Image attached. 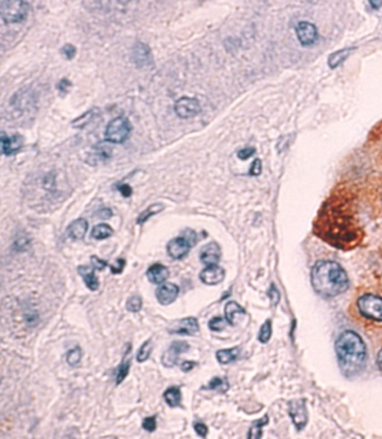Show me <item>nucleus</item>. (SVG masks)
Masks as SVG:
<instances>
[{"label": "nucleus", "instance_id": "obj_48", "mask_svg": "<svg viewBox=\"0 0 382 439\" xmlns=\"http://www.w3.org/2000/svg\"><path fill=\"white\" fill-rule=\"evenodd\" d=\"M269 296H270V298H271V300H273V303L275 304V305H277L278 300H279V294H278L277 289H276V288H275V286H271L270 290H269Z\"/></svg>", "mask_w": 382, "mask_h": 439}, {"label": "nucleus", "instance_id": "obj_10", "mask_svg": "<svg viewBox=\"0 0 382 439\" xmlns=\"http://www.w3.org/2000/svg\"><path fill=\"white\" fill-rule=\"evenodd\" d=\"M188 350H190V345H188L186 342L183 341L173 342L172 345L168 347L167 351H165L163 357H161V363H163V365L166 367L175 366L179 355L182 353H185V352H187Z\"/></svg>", "mask_w": 382, "mask_h": 439}, {"label": "nucleus", "instance_id": "obj_45", "mask_svg": "<svg viewBox=\"0 0 382 439\" xmlns=\"http://www.w3.org/2000/svg\"><path fill=\"white\" fill-rule=\"evenodd\" d=\"M71 86H72V83H71L68 78H62V80L57 83V89L60 90L61 93H68Z\"/></svg>", "mask_w": 382, "mask_h": 439}, {"label": "nucleus", "instance_id": "obj_11", "mask_svg": "<svg viewBox=\"0 0 382 439\" xmlns=\"http://www.w3.org/2000/svg\"><path fill=\"white\" fill-rule=\"evenodd\" d=\"M296 35L303 46H312L318 38L316 27L308 22H301L298 24L296 26Z\"/></svg>", "mask_w": 382, "mask_h": 439}, {"label": "nucleus", "instance_id": "obj_7", "mask_svg": "<svg viewBox=\"0 0 382 439\" xmlns=\"http://www.w3.org/2000/svg\"><path fill=\"white\" fill-rule=\"evenodd\" d=\"M174 110L180 119H190L198 116L202 108L198 99L183 97L176 101Z\"/></svg>", "mask_w": 382, "mask_h": 439}, {"label": "nucleus", "instance_id": "obj_43", "mask_svg": "<svg viewBox=\"0 0 382 439\" xmlns=\"http://www.w3.org/2000/svg\"><path fill=\"white\" fill-rule=\"evenodd\" d=\"M261 171H262L261 160L255 159L253 163V165H251L249 174H250L251 176H258V175H260V174H261Z\"/></svg>", "mask_w": 382, "mask_h": 439}, {"label": "nucleus", "instance_id": "obj_3", "mask_svg": "<svg viewBox=\"0 0 382 439\" xmlns=\"http://www.w3.org/2000/svg\"><path fill=\"white\" fill-rule=\"evenodd\" d=\"M335 350L342 372L348 377L360 372L367 357V350L359 335L352 331L343 332L338 336Z\"/></svg>", "mask_w": 382, "mask_h": 439}, {"label": "nucleus", "instance_id": "obj_14", "mask_svg": "<svg viewBox=\"0 0 382 439\" xmlns=\"http://www.w3.org/2000/svg\"><path fill=\"white\" fill-rule=\"evenodd\" d=\"M179 294V287L177 286L175 284H161V286H159L156 289V298L158 300V303L160 305L167 306L171 305L172 303H174L176 298L178 297Z\"/></svg>", "mask_w": 382, "mask_h": 439}, {"label": "nucleus", "instance_id": "obj_15", "mask_svg": "<svg viewBox=\"0 0 382 439\" xmlns=\"http://www.w3.org/2000/svg\"><path fill=\"white\" fill-rule=\"evenodd\" d=\"M226 278V271L222 267L218 266V264H213V266H206L205 269H203L200 274V280L203 284H208V286H215L220 283L223 282V279Z\"/></svg>", "mask_w": 382, "mask_h": 439}, {"label": "nucleus", "instance_id": "obj_36", "mask_svg": "<svg viewBox=\"0 0 382 439\" xmlns=\"http://www.w3.org/2000/svg\"><path fill=\"white\" fill-rule=\"evenodd\" d=\"M157 427V422H156V417H147L144 419L143 421V428L148 433H153L156 430Z\"/></svg>", "mask_w": 382, "mask_h": 439}, {"label": "nucleus", "instance_id": "obj_44", "mask_svg": "<svg viewBox=\"0 0 382 439\" xmlns=\"http://www.w3.org/2000/svg\"><path fill=\"white\" fill-rule=\"evenodd\" d=\"M255 148L247 147V148H243L241 150H239V152H238V157L240 158V159L246 160L249 157L255 155Z\"/></svg>", "mask_w": 382, "mask_h": 439}, {"label": "nucleus", "instance_id": "obj_37", "mask_svg": "<svg viewBox=\"0 0 382 439\" xmlns=\"http://www.w3.org/2000/svg\"><path fill=\"white\" fill-rule=\"evenodd\" d=\"M61 53L68 58V60H73L76 55V47L72 44H66L62 47Z\"/></svg>", "mask_w": 382, "mask_h": 439}, {"label": "nucleus", "instance_id": "obj_22", "mask_svg": "<svg viewBox=\"0 0 382 439\" xmlns=\"http://www.w3.org/2000/svg\"><path fill=\"white\" fill-rule=\"evenodd\" d=\"M164 399L165 402L167 403V406L171 407V408H176V407L180 406V402H182V392H180V389L177 387H171L164 392Z\"/></svg>", "mask_w": 382, "mask_h": 439}, {"label": "nucleus", "instance_id": "obj_27", "mask_svg": "<svg viewBox=\"0 0 382 439\" xmlns=\"http://www.w3.org/2000/svg\"><path fill=\"white\" fill-rule=\"evenodd\" d=\"M112 234H113L112 228L105 223H100V224L94 225L92 231H91V236L96 240L108 239Z\"/></svg>", "mask_w": 382, "mask_h": 439}, {"label": "nucleus", "instance_id": "obj_6", "mask_svg": "<svg viewBox=\"0 0 382 439\" xmlns=\"http://www.w3.org/2000/svg\"><path fill=\"white\" fill-rule=\"evenodd\" d=\"M361 314L367 318L382 320V298L375 295H364L357 300Z\"/></svg>", "mask_w": 382, "mask_h": 439}, {"label": "nucleus", "instance_id": "obj_2", "mask_svg": "<svg viewBox=\"0 0 382 439\" xmlns=\"http://www.w3.org/2000/svg\"><path fill=\"white\" fill-rule=\"evenodd\" d=\"M312 284L315 291L324 297H335L348 289V275L334 261H318L312 270Z\"/></svg>", "mask_w": 382, "mask_h": 439}, {"label": "nucleus", "instance_id": "obj_8", "mask_svg": "<svg viewBox=\"0 0 382 439\" xmlns=\"http://www.w3.org/2000/svg\"><path fill=\"white\" fill-rule=\"evenodd\" d=\"M131 58L132 62L135 63L136 66L139 67V69H143V67H152L153 65L151 47L143 42L138 41L135 43V45L132 46Z\"/></svg>", "mask_w": 382, "mask_h": 439}, {"label": "nucleus", "instance_id": "obj_16", "mask_svg": "<svg viewBox=\"0 0 382 439\" xmlns=\"http://www.w3.org/2000/svg\"><path fill=\"white\" fill-rule=\"evenodd\" d=\"M220 259H221V248L214 241L204 246L200 252L201 262L205 264V266L218 264Z\"/></svg>", "mask_w": 382, "mask_h": 439}, {"label": "nucleus", "instance_id": "obj_17", "mask_svg": "<svg viewBox=\"0 0 382 439\" xmlns=\"http://www.w3.org/2000/svg\"><path fill=\"white\" fill-rule=\"evenodd\" d=\"M23 144L24 138L21 134H14L11 137H7L5 133L1 132V150L3 155H15L23 147Z\"/></svg>", "mask_w": 382, "mask_h": 439}, {"label": "nucleus", "instance_id": "obj_38", "mask_svg": "<svg viewBox=\"0 0 382 439\" xmlns=\"http://www.w3.org/2000/svg\"><path fill=\"white\" fill-rule=\"evenodd\" d=\"M126 266V260L123 258L117 259V261L113 264H110V270H111V274L113 275H119L121 272L124 271Z\"/></svg>", "mask_w": 382, "mask_h": 439}, {"label": "nucleus", "instance_id": "obj_40", "mask_svg": "<svg viewBox=\"0 0 382 439\" xmlns=\"http://www.w3.org/2000/svg\"><path fill=\"white\" fill-rule=\"evenodd\" d=\"M91 264H92V267L94 269H97V270H100V271L103 270L104 268L108 267L107 261L99 259L97 256H92L91 257Z\"/></svg>", "mask_w": 382, "mask_h": 439}, {"label": "nucleus", "instance_id": "obj_47", "mask_svg": "<svg viewBox=\"0 0 382 439\" xmlns=\"http://www.w3.org/2000/svg\"><path fill=\"white\" fill-rule=\"evenodd\" d=\"M196 365H198V363L194 361H185L180 365V369H182L183 372H190Z\"/></svg>", "mask_w": 382, "mask_h": 439}, {"label": "nucleus", "instance_id": "obj_41", "mask_svg": "<svg viewBox=\"0 0 382 439\" xmlns=\"http://www.w3.org/2000/svg\"><path fill=\"white\" fill-rule=\"evenodd\" d=\"M116 188L121 193V195H123L124 197H130L132 195V188L130 187L128 184L117 183Z\"/></svg>", "mask_w": 382, "mask_h": 439}, {"label": "nucleus", "instance_id": "obj_25", "mask_svg": "<svg viewBox=\"0 0 382 439\" xmlns=\"http://www.w3.org/2000/svg\"><path fill=\"white\" fill-rule=\"evenodd\" d=\"M224 314H226V319L230 325H235V316L239 314H246V310L235 302H229L226 305V310H224Z\"/></svg>", "mask_w": 382, "mask_h": 439}, {"label": "nucleus", "instance_id": "obj_23", "mask_svg": "<svg viewBox=\"0 0 382 439\" xmlns=\"http://www.w3.org/2000/svg\"><path fill=\"white\" fill-rule=\"evenodd\" d=\"M240 349L239 347H233V349H226L220 350L216 352V360L220 364H230L234 362L239 358Z\"/></svg>", "mask_w": 382, "mask_h": 439}, {"label": "nucleus", "instance_id": "obj_12", "mask_svg": "<svg viewBox=\"0 0 382 439\" xmlns=\"http://www.w3.org/2000/svg\"><path fill=\"white\" fill-rule=\"evenodd\" d=\"M191 250V243L186 238L178 236L171 240L167 244V253L171 258L180 260L188 255Z\"/></svg>", "mask_w": 382, "mask_h": 439}, {"label": "nucleus", "instance_id": "obj_5", "mask_svg": "<svg viewBox=\"0 0 382 439\" xmlns=\"http://www.w3.org/2000/svg\"><path fill=\"white\" fill-rule=\"evenodd\" d=\"M131 132V125L127 118L118 117L111 120L105 129V140L112 144H123Z\"/></svg>", "mask_w": 382, "mask_h": 439}, {"label": "nucleus", "instance_id": "obj_26", "mask_svg": "<svg viewBox=\"0 0 382 439\" xmlns=\"http://www.w3.org/2000/svg\"><path fill=\"white\" fill-rule=\"evenodd\" d=\"M164 207H165L164 204H161V203H153L152 205H149V207L146 208L145 211L141 212L139 216L137 217V224L146 223L152 216L158 214V213L163 211Z\"/></svg>", "mask_w": 382, "mask_h": 439}, {"label": "nucleus", "instance_id": "obj_33", "mask_svg": "<svg viewBox=\"0 0 382 439\" xmlns=\"http://www.w3.org/2000/svg\"><path fill=\"white\" fill-rule=\"evenodd\" d=\"M141 307H143V300L139 296H131L126 304L127 310L131 311V313H138L141 310Z\"/></svg>", "mask_w": 382, "mask_h": 439}, {"label": "nucleus", "instance_id": "obj_46", "mask_svg": "<svg viewBox=\"0 0 382 439\" xmlns=\"http://www.w3.org/2000/svg\"><path fill=\"white\" fill-rule=\"evenodd\" d=\"M97 215L102 220H108L112 216V211H111V208H107V207L101 208V209H99V212L97 213Z\"/></svg>", "mask_w": 382, "mask_h": 439}, {"label": "nucleus", "instance_id": "obj_18", "mask_svg": "<svg viewBox=\"0 0 382 439\" xmlns=\"http://www.w3.org/2000/svg\"><path fill=\"white\" fill-rule=\"evenodd\" d=\"M146 276L149 282L155 284H161L166 282L169 277V270L167 267L160 263H155L148 268Z\"/></svg>", "mask_w": 382, "mask_h": 439}, {"label": "nucleus", "instance_id": "obj_39", "mask_svg": "<svg viewBox=\"0 0 382 439\" xmlns=\"http://www.w3.org/2000/svg\"><path fill=\"white\" fill-rule=\"evenodd\" d=\"M29 246V240L26 236H21L15 241L14 249L16 251H26Z\"/></svg>", "mask_w": 382, "mask_h": 439}, {"label": "nucleus", "instance_id": "obj_4", "mask_svg": "<svg viewBox=\"0 0 382 439\" xmlns=\"http://www.w3.org/2000/svg\"><path fill=\"white\" fill-rule=\"evenodd\" d=\"M29 8V3L23 0H1L0 15L6 23H22L28 16Z\"/></svg>", "mask_w": 382, "mask_h": 439}, {"label": "nucleus", "instance_id": "obj_32", "mask_svg": "<svg viewBox=\"0 0 382 439\" xmlns=\"http://www.w3.org/2000/svg\"><path fill=\"white\" fill-rule=\"evenodd\" d=\"M268 422V417L260 419V420L254 422V425L251 426L250 432H249V438H260L262 435V428Z\"/></svg>", "mask_w": 382, "mask_h": 439}, {"label": "nucleus", "instance_id": "obj_1", "mask_svg": "<svg viewBox=\"0 0 382 439\" xmlns=\"http://www.w3.org/2000/svg\"><path fill=\"white\" fill-rule=\"evenodd\" d=\"M315 232L326 242L342 249L356 246L361 239L348 207L344 208L335 202H329L322 209L315 224Z\"/></svg>", "mask_w": 382, "mask_h": 439}, {"label": "nucleus", "instance_id": "obj_24", "mask_svg": "<svg viewBox=\"0 0 382 439\" xmlns=\"http://www.w3.org/2000/svg\"><path fill=\"white\" fill-rule=\"evenodd\" d=\"M354 49L353 47H350V49H343L337 51V52H334L333 54L330 55L328 64L331 67V69H336L337 66H340L342 63H343L346 58L349 57V55L351 54V52Z\"/></svg>", "mask_w": 382, "mask_h": 439}, {"label": "nucleus", "instance_id": "obj_35", "mask_svg": "<svg viewBox=\"0 0 382 439\" xmlns=\"http://www.w3.org/2000/svg\"><path fill=\"white\" fill-rule=\"evenodd\" d=\"M227 319L222 317H213L210 322H208V328L212 332H221L227 326Z\"/></svg>", "mask_w": 382, "mask_h": 439}, {"label": "nucleus", "instance_id": "obj_42", "mask_svg": "<svg viewBox=\"0 0 382 439\" xmlns=\"http://www.w3.org/2000/svg\"><path fill=\"white\" fill-rule=\"evenodd\" d=\"M194 430H195L196 434H198L200 437L205 438L207 436L208 428H207V426L205 424H203V422H195V424H194Z\"/></svg>", "mask_w": 382, "mask_h": 439}, {"label": "nucleus", "instance_id": "obj_31", "mask_svg": "<svg viewBox=\"0 0 382 439\" xmlns=\"http://www.w3.org/2000/svg\"><path fill=\"white\" fill-rule=\"evenodd\" d=\"M82 359V350L80 346H76L74 349L68 352L66 354V362L69 363L71 366H76L80 363Z\"/></svg>", "mask_w": 382, "mask_h": 439}, {"label": "nucleus", "instance_id": "obj_21", "mask_svg": "<svg viewBox=\"0 0 382 439\" xmlns=\"http://www.w3.org/2000/svg\"><path fill=\"white\" fill-rule=\"evenodd\" d=\"M130 350H131V346H130V344H129L128 350L124 355L123 361H121L119 366H118V369L116 370V385H120V383L123 382L126 378H127V375L129 373L130 364H131V363H130L131 361H130V358H129Z\"/></svg>", "mask_w": 382, "mask_h": 439}, {"label": "nucleus", "instance_id": "obj_19", "mask_svg": "<svg viewBox=\"0 0 382 439\" xmlns=\"http://www.w3.org/2000/svg\"><path fill=\"white\" fill-rule=\"evenodd\" d=\"M77 272L85 283V286L91 291H97L99 289V279L94 275V268L90 266H80L77 268Z\"/></svg>", "mask_w": 382, "mask_h": 439}, {"label": "nucleus", "instance_id": "obj_28", "mask_svg": "<svg viewBox=\"0 0 382 439\" xmlns=\"http://www.w3.org/2000/svg\"><path fill=\"white\" fill-rule=\"evenodd\" d=\"M98 112H99V110H98L97 108L89 110V111L84 112L82 116L76 118V120H73V122L71 125H72L73 128H76V129H83L85 126H88L90 122L92 121V119L97 116Z\"/></svg>", "mask_w": 382, "mask_h": 439}, {"label": "nucleus", "instance_id": "obj_20", "mask_svg": "<svg viewBox=\"0 0 382 439\" xmlns=\"http://www.w3.org/2000/svg\"><path fill=\"white\" fill-rule=\"evenodd\" d=\"M89 229L88 221L84 219H76L69 225L68 234L74 240H82L85 236Z\"/></svg>", "mask_w": 382, "mask_h": 439}, {"label": "nucleus", "instance_id": "obj_34", "mask_svg": "<svg viewBox=\"0 0 382 439\" xmlns=\"http://www.w3.org/2000/svg\"><path fill=\"white\" fill-rule=\"evenodd\" d=\"M270 336H271V322L268 319L262 324L261 328H260L258 338L261 343H267L270 339Z\"/></svg>", "mask_w": 382, "mask_h": 439}, {"label": "nucleus", "instance_id": "obj_9", "mask_svg": "<svg viewBox=\"0 0 382 439\" xmlns=\"http://www.w3.org/2000/svg\"><path fill=\"white\" fill-rule=\"evenodd\" d=\"M168 332L171 334L192 336L199 332V322L195 317H185L175 320L168 328Z\"/></svg>", "mask_w": 382, "mask_h": 439}, {"label": "nucleus", "instance_id": "obj_30", "mask_svg": "<svg viewBox=\"0 0 382 439\" xmlns=\"http://www.w3.org/2000/svg\"><path fill=\"white\" fill-rule=\"evenodd\" d=\"M152 351H153L152 339L149 338V339H147V341H146V342L143 344V345L140 346L139 351H138L137 357H136L137 362H138V363H143V362H145V361H147V360L149 359V357H151Z\"/></svg>", "mask_w": 382, "mask_h": 439}, {"label": "nucleus", "instance_id": "obj_13", "mask_svg": "<svg viewBox=\"0 0 382 439\" xmlns=\"http://www.w3.org/2000/svg\"><path fill=\"white\" fill-rule=\"evenodd\" d=\"M289 414L297 429H303L308 420L304 400H294L289 403Z\"/></svg>", "mask_w": 382, "mask_h": 439}, {"label": "nucleus", "instance_id": "obj_49", "mask_svg": "<svg viewBox=\"0 0 382 439\" xmlns=\"http://www.w3.org/2000/svg\"><path fill=\"white\" fill-rule=\"evenodd\" d=\"M378 364H379V367L382 370V350H380L379 354H378Z\"/></svg>", "mask_w": 382, "mask_h": 439}, {"label": "nucleus", "instance_id": "obj_29", "mask_svg": "<svg viewBox=\"0 0 382 439\" xmlns=\"http://www.w3.org/2000/svg\"><path fill=\"white\" fill-rule=\"evenodd\" d=\"M229 382H228L227 379L216 377L211 380L210 383L206 386V389L218 391L220 393H226L229 390Z\"/></svg>", "mask_w": 382, "mask_h": 439}]
</instances>
